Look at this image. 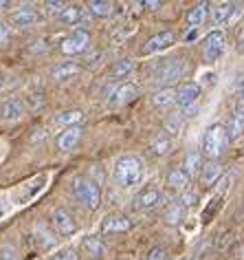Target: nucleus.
I'll list each match as a JSON object with an SVG mask.
<instances>
[{"label":"nucleus","instance_id":"obj_1","mask_svg":"<svg viewBox=\"0 0 244 260\" xmlns=\"http://www.w3.org/2000/svg\"><path fill=\"white\" fill-rule=\"evenodd\" d=\"M143 174H145L143 161L139 157H134V154L121 157L117 164H114V170H112L114 183H117L121 190H130V187L139 185L141 181H143Z\"/></svg>","mask_w":244,"mask_h":260},{"label":"nucleus","instance_id":"obj_2","mask_svg":"<svg viewBox=\"0 0 244 260\" xmlns=\"http://www.w3.org/2000/svg\"><path fill=\"white\" fill-rule=\"evenodd\" d=\"M231 144L229 141V133L222 123H214V126L207 128L202 137V154L209 161H218V157L224 152V148Z\"/></svg>","mask_w":244,"mask_h":260},{"label":"nucleus","instance_id":"obj_3","mask_svg":"<svg viewBox=\"0 0 244 260\" xmlns=\"http://www.w3.org/2000/svg\"><path fill=\"white\" fill-rule=\"evenodd\" d=\"M183 75H185V62L178 60V57H172V60H160L156 64V69L152 73V82L163 88H172V84L178 82Z\"/></svg>","mask_w":244,"mask_h":260},{"label":"nucleus","instance_id":"obj_4","mask_svg":"<svg viewBox=\"0 0 244 260\" xmlns=\"http://www.w3.org/2000/svg\"><path fill=\"white\" fill-rule=\"evenodd\" d=\"M73 192L82 205L88 210H97L101 205V190L95 181H88L86 177H75L73 179Z\"/></svg>","mask_w":244,"mask_h":260},{"label":"nucleus","instance_id":"obj_5","mask_svg":"<svg viewBox=\"0 0 244 260\" xmlns=\"http://www.w3.org/2000/svg\"><path fill=\"white\" fill-rule=\"evenodd\" d=\"M88 47H91V34L86 29H75L60 42V51L64 55H82L88 51Z\"/></svg>","mask_w":244,"mask_h":260},{"label":"nucleus","instance_id":"obj_6","mask_svg":"<svg viewBox=\"0 0 244 260\" xmlns=\"http://www.w3.org/2000/svg\"><path fill=\"white\" fill-rule=\"evenodd\" d=\"M244 7L237 3H218L211 9V20H214L218 27H229V24L237 22V18L242 16Z\"/></svg>","mask_w":244,"mask_h":260},{"label":"nucleus","instance_id":"obj_7","mask_svg":"<svg viewBox=\"0 0 244 260\" xmlns=\"http://www.w3.org/2000/svg\"><path fill=\"white\" fill-rule=\"evenodd\" d=\"M224 51H227V38H224V34L222 31H211V34L205 38V44H202L205 62H209V64L218 62L224 55Z\"/></svg>","mask_w":244,"mask_h":260},{"label":"nucleus","instance_id":"obj_8","mask_svg":"<svg viewBox=\"0 0 244 260\" xmlns=\"http://www.w3.org/2000/svg\"><path fill=\"white\" fill-rule=\"evenodd\" d=\"M139 97V88L134 84H119L112 88V93L108 95V106L110 108H121L126 104H130L132 100Z\"/></svg>","mask_w":244,"mask_h":260},{"label":"nucleus","instance_id":"obj_9","mask_svg":"<svg viewBox=\"0 0 244 260\" xmlns=\"http://www.w3.org/2000/svg\"><path fill=\"white\" fill-rule=\"evenodd\" d=\"M132 230V220L124 214H110L101 220V234L110 236V234H126Z\"/></svg>","mask_w":244,"mask_h":260},{"label":"nucleus","instance_id":"obj_10","mask_svg":"<svg viewBox=\"0 0 244 260\" xmlns=\"http://www.w3.org/2000/svg\"><path fill=\"white\" fill-rule=\"evenodd\" d=\"M51 223H53L55 232L60 234V236H70V234L77 232V225L73 216L64 210V207H57V210H53V214H51Z\"/></svg>","mask_w":244,"mask_h":260},{"label":"nucleus","instance_id":"obj_11","mask_svg":"<svg viewBox=\"0 0 244 260\" xmlns=\"http://www.w3.org/2000/svg\"><path fill=\"white\" fill-rule=\"evenodd\" d=\"M174 42H176V34H174V31H160V34L152 36L150 40L145 42V47H143V53H145V55L160 53V51L170 49V47H172V44H174Z\"/></svg>","mask_w":244,"mask_h":260},{"label":"nucleus","instance_id":"obj_12","mask_svg":"<svg viewBox=\"0 0 244 260\" xmlns=\"http://www.w3.org/2000/svg\"><path fill=\"white\" fill-rule=\"evenodd\" d=\"M200 93H202L200 84L187 82V84H183V86L176 90V104L183 110L189 108V106H196V102H198V97H200Z\"/></svg>","mask_w":244,"mask_h":260},{"label":"nucleus","instance_id":"obj_13","mask_svg":"<svg viewBox=\"0 0 244 260\" xmlns=\"http://www.w3.org/2000/svg\"><path fill=\"white\" fill-rule=\"evenodd\" d=\"M35 22H40V14H37V9L33 5H22L20 9H16L14 14H11V24H16V27H20V29L33 27Z\"/></svg>","mask_w":244,"mask_h":260},{"label":"nucleus","instance_id":"obj_14","mask_svg":"<svg viewBox=\"0 0 244 260\" xmlns=\"http://www.w3.org/2000/svg\"><path fill=\"white\" fill-rule=\"evenodd\" d=\"M160 199H163V194H160V190L158 187H154V185H150V187H143L137 197H134V207L137 210H154L158 203H160Z\"/></svg>","mask_w":244,"mask_h":260},{"label":"nucleus","instance_id":"obj_15","mask_svg":"<svg viewBox=\"0 0 244 260\" xmlns=\"http://www.w3.org/2000/svg\"><path fill=\"white\" fill-rule=\"evenodd\" d=\"M24 113H27V104L18 97H11V100L0 104V119L5 121H18L24 117Z\"/></svg>","mask_w":244,"mask_h":260},{"label":"nucleus","instance_id":"obj_16","mask_svg":"<svg viewBox=\"0 0 244 260\" xmlns=\"http://www.w3.org/2000/svg\"><path fill=\"white\" fill-rule=\"evenodd\" d=\"M79 139H82V128L79 126L64 128L60 133V137H57V150H62V152L75 150V146L79 144Z\"/></svg>","mask_w":244,"mask_h":260},{"label":"nucleus","instance_id":"obj_17","mask_svg":"<svg viewBox=\"0 0 244 260\" xmlns=\"http://www.w3.org/2000/svg\"><path fill=\"white\" fill-rule=\"evenodd\" d=\"M57 18H60V22L66 24V27H75V24L86 22L88 14H86V9L79 7V5H66V9H64Z\"/></svg>","mask_w":244,"mask_h":260},{"label":"nucleus","instance_id":"obj_18","mask_svg":"<svg viewBox=\"0 0 244 260\" xmlns=\"http://www.w3.org/2000/svg\"><path fill=\"white\" fill-rule=\"evenodd\" d=\"M222 172H224V168H222L220 161H207V164H205V168H202V172H200L202 185H205V187L216 185L218 179L222 177Z\"/></svg>","mask_w":244,"mask_h":260},{"label":"nucleus","instance_id":"obj_19","mask_svg":"<svg viewBox=\"0 0 244 260\" xmlns=\"http://www.w3.org/2000/svg\"><path fill=\"white\" fill-rule=\"evenodd\" d=\"M209 7H211L209 3H198V5H194V7L187 11V24H189V29L196 31L200 24H205V20L209 18Z\"/></svg>","mask_w":244,"mask_h":260},{"label":"nucleus","instance_id":"obj_20","mask_svg":"<svg viewBox=\"0 0 244 260\" xmlns=\"http://www.w3.org/2000/svg\"><path fill=\"white\" fill-rule=\"evenodd\" d=\"M172 150V137L168 133H156L154 135V139H152V144H150V152L154 154V157H165Z\"/></svg>","mask_w":244,"mask_h":260},{"label":"nucleus","instance_id":"obj_21","mask_svg":"<svg viewBox=\"0 0 244 260\" xmlns=\"http://www.w3.org/2000/svg\"><path fill=\"white\" fill-rule=\"evenodd\" d=\"M202 150H191L187 157H185V170H187V174L191 179L194 177H200V172H202V168H205V161H202Z\"/></svg>","mask_w":244,"mask_h":260},{"label":"nucleus","instance_id":"obj_22","mask_svg":"<svg viewBox=\"0 0 244 260\" xmlns=\"http://www.w3.org/2000/svg\"><path fill=\"white\" fill-rule=\"evenodd\" d=\"M227 133H229V141H237L244 135V110L242 108H235V113L227 126Z\"/></svg>","mask_w":244,"mask_h":260},{"label":"nucleus","instance_id":"obj_23","mask_svg":"<svg viewBox=\"0 0 244 260\" xmlns=\"http://www.w3.org/2000/svg\"><path fill=\"white\" fill-rule=\"evenodd\" d=\"M79 67L73 62H64V64H57V67L51 71V75H53V80L55 82H68V80H73V77L79 73Z\"/></svg>","mask_w":244,"mask_h":260},{"label":"nucleus","instance_id":"obj_24","mask_svg":"<svg viewBox=\"0 0 244 260\" xmlns=\"http://www.w3.org/2000/svg\"><path fill=\"white\" fill-rule=\"evenodd\" d=\"M191 177L187 174V170L185 168H174V170H170L168 174V185L174 187V190H187Z\"/></svg>","mask_w":244,"mask_h":260},{"label":"nucleus","instance_id":"obj_25","mask_svg":"<svg viewBox=\"0 0 244 260\" xmlns=\"http://www.w3.org/2000/svg\"><path fill=\"white\" fill-rule=\"evenodd\" d=\"M82 249H84L93 260H99V258L106 256V245L101 243L97 236H88L84 243H82Z\"/></svg>","mask_w":244,"mask_h":260},{"label":"nucleus","instance_id":"obj_26","mask_svg":"<svg viewBox=\"0 0 244 260\" xmlns=\"http://www.w3.org/2000/svg\"><path fill=\"white\" fill-rule=\"evenodd\" d=\"M84 121V113L82 110H64L55 117V123L57 126H64V128H75Z\"/></svg>","mask_w":244,"mask_h":260},{"label":"nucleus","instance_id":"obj_27","mask_svg":"<svg viewBox=\"0 0 244 260\" xmlns=\"http://www.w3.org/2000/svg\"><path fill=\"white\" fill-rule=\"evenodd\" d=\"M185 214H187V207H185L181 201L176 199L174 203L165 210V223H168V225H178L185 218Z\"/></svg>","mask_w":244,"mask_h":260},{"label":"nucleus","instance_id":"obj_28","mask_svg":"<svg viewBox=\"0 0 244 260\" xmlns=\"http://www.w3.org/2000/svg\"><path fill=\"white\" fill-rule=\"evenodd\" d=\"M33 234H35V238H37V243H40L44 249H51L55 243H57V238H55V234L49 230L44 223H37L35 225V230H33Z\"/></svg>","mask_w":244,"mask_h":260},{"label":"nucleus","instance_id":"obj_29","mask_svg":"<svg viewBox=\"0 0 244 260\" xmlns=\"http://www.w3.org/2000/svg\"><path fill=\"white\" fill-rule=\"evenodd\" d=\"M114 11V5L108 0H91L88 3V14L97 16V18H108Z\"/></svg>","mask_w":244,"mask_h":260},{"label":"nucleus","instance_id":"obj_30","mask_svg":"<svg viewBox=\"0 0 244 260\" xmlns=\"http://www.w3.org/2000/svg\"><path fill=\"white\" fill-rule=\"evenodd\" d=\"M152 104L158 108L163 106H172V104H176V90L174 88H160L156 93L152 95Z\"/></svg>","mask_w":244,"mask_h":260},{"label":"nucleus","instance_id":"obj_31","mask_svg":"<svg viewBox=\"0 0 244 260\" xmlns=\"http://www.w3.org/2000/svg\"><path fill=\"white\" fill-rule=\"evenodd\" d=\"M183 123H185V115L183 113H172L168 119H165V133H168L170 137H176V135H181Z\"/></svg>","mask_w":244,"mask_h":260},{"label":"nucleus","instance_id":"obj_32","mask_svg":"<svg viewBox=\"0 0 244 260\" xmlns=\"http://www.w3.org/2000/svg\"><path fill=\"white\" fill-rule=\"evenodd\" d=\"M134 71V62L132 60H119L114 62V67L110 69V77H114V80H124V77H128Z\"/></svg>","mask_w":244,"mask_h":260},{"label":"nucleus","instance_id":"obj_33","mask_svg":"<svg viewBox=\"0 0 244 260\" xmlns=\"http://www.w3.org/2000/svg\"><path fill=\"white\" fill-rule=\"evenodd\" d=\"M145 260H168V249H165V247H152V249L147 251Z\"/></svg>","mask_w":244,"mask_h":260},{"label":"nucleus","instance_id":"obj_34","mask_svg":"<svg viewBox=\"0 0 244 260\" xmlns=\"http://www.w3.org/2000/svg\"><path fill=\"white\" fill-rule=\"evenodd\" d=\"M0 260H20L18 258V251L14 245H3V249H0Z\"/></svg>","mask_w":244,"mask_h":260},{"label":"nucleus","instance_id":"obj_35","mask_svg":"<svg viewBox=\"0 0 244 260\" xmlns=\"http://www.w3.org/2000/svg\"><path fill=\"white\" fill-rule=\"evenodd\" d=\"M44 9H47V11H49V14H57V16H60V14H62V11H64V9H66V5H64V3H62V0H49V3H47V5H44Z\"/></svg>","mask_w":244,"mask_h":260},{"label":"nucleus","instance_id":"obj_36","mask_svg":"<svg viewBox=\"0 0 244 260\" xmlns=\"http://www.w3.org/2000/svg\"><path fill=\"white\" fill-rule=\"evenodd\" d=\"M178 201H181V203H183V205L189 210V207H191V205H194L196 201H198V194H196V192H183L181 197H178Z\"/></svg>","mask_w":244,"mask_h":260},{"label":"nucleus","instance_id":"obj_37","mask_svg":"<svg viewBox=\"0 0 244 260\" xmlns=\"http://www.w3.org/2000/svg\"><path fill=\"white\" fill-rule=\"evenodd\" d=\"M53 260H77V251L75 249H64V251L57 253Z\"/></svg>","mask_w":244,"mask_h":260},{"label":"nucleus","instance_id":"obj_38","mask_svg":"<svg viewBox=\"0 0 244 260\" xmlns=\"http://www.w3.org/2000/svg\"><path fill=\"white\" fill-rule=\"evenodd\" d=\"M9 38H11L9 29L5 27V22H0V44H7V42H9Z\"/></svg>","mask_w":244,"mask_h":260},{"label":"nucleus","instance_id":"obj_39","mask_svg":"<svg viewBox=\"0 0 244 260\" xmlns=\"http://www.w3.org/2000/svg\"><path fill=\"white\" fill-rule=\"evenodd\" d=\"M101 57H104L101 53H93V55L86 57V64H88V67H97V64L101 62Z\"/></svg>","mask_w":244,"mask_h":260},{"label":"nucleus","instance_id":"obj_40","mask_svg":"<svg viewBox=\"0 0 244 260\" xmlns=\"http://www.w3.org/2000/svg\"><path fill=\"white\" fill-rule=\"evenodd\" d=\"M143 7L145 9H160V7H163V3H160V0H145V3H143Z\"/></svg>","mask_w":244,"mask_h":260},{"label":"nucleus","instance_id":"obj_41","mask_svg":"<svg viewBox=\"0 0 244 260\" xmlns=\"http://www.w3.org/2000/svg\"><path fill=\"white\" fill-rule=\"evenodd\" d=\"M7 7H11V3H3V0H0V9H7Z\"/></svg>","mask_w":244,"mask_h":260},{"label":"nucleus","instance_id":"obj_42","mask_svg":"<svg viewBox=\"0 0 244 260\" xmlns=\"http://www.w3.org/2000/svg\"><path fill=\"white\" fill-rule=\"evenodd\" d=\"M3 84H5V82H3V77H0V88H3Z\"/></svg>","mask_w":244,"mask_h":260},{"label":"nucleus","instance_id":"obj_43","mask_svg":"<svg viewBox=\"0 0 244 260\" xmlns=\"http://www.w3.org/2000/svg\"><path fill=\"white\" fill-rule=\"evenodd\" d=\"M0 216H3V207H0Z\"/></svg>","mask_w":244,"mask_h":260}]
</instances>
